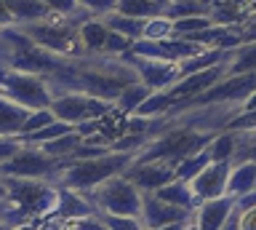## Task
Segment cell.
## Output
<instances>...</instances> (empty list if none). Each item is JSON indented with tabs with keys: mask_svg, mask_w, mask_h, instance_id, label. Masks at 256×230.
<instances>
[{
	"mask_svg": "<svg viewBox=\"0 0 256 230\" xmlns=\"http://www.w3.org/2000/svg\"><path fill=\"white\" fill-rule=\"evenodd\" d=\"M166 17L176 22V19H190V17H208V9L200 0H176L166 9Z\"/></svg>",
	"mask_w": 256,
	"mask_h": 230,
	"instance_id": "83f0119b",
	"label": "cell"
},
{
	"mask_svg": "<svg viewBox=\"0 0 256 230\" xmlns=\"http://www.w3.org/2000/svg\"><path fill=\"white\" fill-rule=\"evenodd\" d=\"M211 163H214V161H211V155H208V150H203V153H198V155L184 158L182 163H176V166H174L176 179H182V182H192V179L198 177V174H203Z\"/></svg>",
	"mask_w": 256,
	"mask_h": 230,
	"instance_id": "484cf974",
	"label": "cell"
},
{
	"mask_svg": "<svg viewBox=\"0 0 256 230\" xmlns=\"http://www.w3.org/2000/svg\"><path fill=\"white\" fill-rule=\"evenodd\" d=\"M80 30V43H83L86 57H104V43H107L110 30L102 19H86Z\"/></svg>",
	"mask_w": 256,
	"mask_h": 230,
	"instance_id": "ac0fdd59",
	"label": "cell"
},
{
	"mask_svg": "<svg viewBox=\"0 0 256 230\" xmlns=\"http://www.w3.org/2000/svg\"><path fill=\"white\" fill-rule=\"evenodd\" d=\"M0 97L11 99L27 110H46L54 102V94L43 75L16 73L8 67H0Z\"/></svg>",
	"mask_w": 256,
	"mask_h": 230,
	"instance_id": "8992f818",
	"label": "cell"
},
{
	"mask_svg": "<svg viewBox=\"0 0 256 230\" xmlns=\"http://www.w3.org/2000/svg\"><path fill=\"white\" fill-rule=\"evenodd\" d=\"M227 75H248L256 73V43H243L240 49L230 54L227 65Z\"/></svg>",
	"mask_w": 256,
	"mask_h": 230,
	"instance_id": "cb8c5ba5",
	"label": "cell"
},
{
	"mask_svg": "<svg viewBox=\"0 0 256 230\" xmlns=\"http://www.w3.org/2000/svg\"><path fill=\"white\" fill-rule=\"evenodd\" d=\"M230 171L232 163H211L203 174H198L195 179L190 182L192 190H195L198 201H214V198L227 195V182H230Z\"/></svg>",
	"mask_w": 256,
	"mask_h": 230,
	"instance_id": "5bb4252c",
	"label": "cell"
},
{
	"mask_svg": "<svg viewBox=\"0 0 256 230\" xmlns=\"http://www.w3.org/2000/svg\"><path fill=\"white\" fill-rule=\"evenodd\" d=\"M240 230H256V209L240 211Z\"/></svg>",
	"mask_w": 256,
	"mask_h": 230,
	"instance_id": "74e56055",
	"label": "cell"
},
{
	"mask_svg": "<svg viewBox=\"0 0 256 230\" xmlns=\"http://www.w3.org/2000/svg\"><path fill=\"white\" fill-rule=\"evenodd\" d=\"M56 121L54 118V113L51 110H32L30 113V118L24 121V126H22V134L19 137H27V134H35V131H40V129H46V126H51Z\"/></svg>",
	"mask_w": 256,
	"mask_h": 230,
	"instance_id": "d6a6232c",
	"label": "cell"
},
{
	"mask_svg": "<svg viewBox=\"0 0 256 230\" xmlns=\"http://www.w3.org/2000/svg\"><path fill=\"white\" fill-rule=\"evenodd\" d=\"M0 201H8V190L3 185V179H0Z\"/></svg>",
	"mask_w": 256,
	"mask_h": 230,
	"instance_id": "f6af8a7d",
	"label": "cell"
},
{
	"mask_svg": "<svg viewBox=\"0 0 256 230\" xmlns=\"http://www.w3.org/2000/svg\"><path fill=\"white\" fill-rule=\"evenodd\" d=\"M160 201H166V203H171V206H179V209H187L195 214L198 211V195H195V190H192L190 182H182V179H174L171 185H166V187H160L158 193H155Z\"/></svg>",
	"mask_w": 256,
	"mask_h": 230,
	"instance_id": "e0dca14e",
	"label": "cell"
},
{
	"mask_svg": "<svg viewBox=\"0 0 256 230\" xmlns=\"http://www.w3.org/2000/svg\"><path fill=\"white\" fill-rule=\"evenodd\" d=\"M238 201L230 195L214 198V201H203L198 206V211L192 214V222H195V230H222L224 222L230 219V214L235 211Z\"/></svg>",
	"mask_w": 256,
	"mask_h": 230,
	"instance_id": "9a60e30c",
	"label": "cell"
},
{
	"mask_svg": "<svg viewBox=\"0 0 256 230\" xmlns=\"http://www.w3.org/2000/svg\"><path fill=\"white\" fill-rule=\"evenodd\" d=\"M240 110H256V91H254L246 102H243V105H240Z\"/></svg>",
	"mask_w": 256,
	"mask_h": 230,
	"instance_id": "ee69618b",
	"label": "cell"
},
{
	"mask_svg": "<svg viewBox=\"0 0 256 230\" xmlns=\"http://www.w3.org/2000/svg\"><path fill=\"white\" fill-rule=\"evenodd\" d=\"M64 225H67V230H107V225H104L99 211L91 214V217H80V219L64 222Z\"/></svg>",
	"mask_w": 256,
	"mask_h": 230,
	"instance_id": "d590c367",
	"label": "cell"
},
{
	"mask_svg": "<svg viewBox=\"0 0 256 230\" xmlns=\"http://www.w3.org/2000/svg\"><path fill=\"white\" fill-rule=\"evenodd\" d=\"M136 161V153H107L99 158H86V161H72L64 166V171L59 174V179L54 185L72 187L80 193H94L99 185H104L112 177H120L131 169V163Z\"/></svg>",
	"mask_w": 256,
	"mask_h": 230,
	"instance_id": "7a4b0ae2",
	"label": "cell"
},
{
	"mask_svg": "<svg viewBox=\"0 0 256 230\" xmlns=\"http://www.w3.org/2000/svg\"><path fill=\"white\" fill-rule=\"evenodd\" d=\"M166 38H174V22L166 14L163 17H155V19H147L142 41H166Z\"/></svg>",
	"mask_w": 256,
	"mask_h": 230,
	"instance_id": "f1b7e54d",
	"label": "cell"
},
{
	"mask_svg": "<svg viewBox=\"0 0 256 230\" xmlns=\"http://www.w3.org/2000/svg\"><path fill=\"white\" fill-rule=\"evenodd\" d=\"M70 131H75V129H72V126H67V123H62V121H54L51 126H46V129H40V131H35V134H27V137H19V139H22V145L43 147V145H48V142L64 137V134H70Z\"/></svg>",
	"mask_w": 256,
	"mask_h": 230,
	"instance_id": "4316f807",
	"label": "cell"
},
{
	"mask_svg": "<svg viewBox=\"0 0 256 230\" xmlns=\"http://www.w3.org/2000/svg\"><path fill=\"white\" fill-rule=\"evenodd\" d=\"M256 190V163L254 161H238L232 163L230 182H227V195L230 198H243Z\"/></svg>",
	"mask_w": 256,
	"mask_h": 230,
	"instance_id": "2e32d148",
	"label": "cell"
},
{
	"mask_svg": "<svg viewBox=\"0 0 256 230\" xmlns=\"http://www.w3.org/2000/svg\"><path fill=\"white\" fill-rule=\"evenodd\" d=\"M238 161L256 163V134H240V147H238V155L232 163H238Z\"/></svg>",
	"mask_w": 256,
	"mask_h": 230,
	"instance_id": "e575fe53",
	"label": "cell"
},
{
	"mask_svg": "<svg viewBox=\"0 0 256 230\" xmlns=\"http://www.w3.org/2000/svg\"><path fill=\"white\" fill-rule=\"evenodd\" d=\"M88 201L99 214H115V217H139L142 214V190L126 174L107 179L94 193H86Z\"/></svg>",
	"mask_w": 256,
	"mask_h": 230,
	"instance_id": "5b68a950",
	"label": "cell"
},
{
	"mask_svg": "<svg viewBox=\"0 0 256 230\" xmlns=\"http://www.w3.org/2000/svg\"><path fill=\"white\" fill-rule=\"evenodd\" d=\"M248 209H256V190L243 195V198H238V211H248Z\"/></svg>",
	"mask_w": 256,
	"mask_h": 230,
	"instance_id": "f35d334b",
	"label": "cell"
},
{
	"mask_svg": "<svg viewBox=\"0 0 256 230\" xmlns=\"http://www.w3.org/2000/svg\"><path fill=\"white\" fill-rule=\"evenodd\" d=\"M32 110L16 105V102L0 97V137H19L24 121L30 118Z\"/></svg>",
	"mask_w": 256,
	"mask_h": 230,
	"instance_id": "d6986e66",
	"label": "cell"
},
{
	"mask_svg": "<svg viewBox=\"0 0 256 230\" xmlns=\"http://www.w3.org/2000/svg\"><path fill=\"white\" fill-rule=\"evenodd\" d=\"M80 11L91 19H104L118 9V0H78Z\"/></svg>",
	"mask_w": 256,
	"mask_h": 230,
	"instance_id": "1f68e13d",
	"label": "cell"
},
{
	"mask_svg": "<svg viewBox=\"0 0 256 230\" xmlns=\"http://www.w3.org/2000/svg\"><path fill=\"white\" fill-rule=\"evenodd\" d=\"M48 110L54 113L56 121L67 123L72 129H78L83 123H91V121H104V118L118 113L115 105H110L104 99H96V97H88V94H59V97H54Z\"/></svg>",
	"mask_w": 256,
	"mask_h": 230,
	"instance_id": "ba28073f",
	"label": "cell"
},
{
	"mask_svg": "<svg viewBox=\"0 0 256 230\" xmlns=\"http://www.w3.org/2000/svg\"><path fill=\"white\" fill-rule=\"evenodd\" d=\"M166 3H168V6H171V3H176V0H166Z\"/></svg>",
	"mask_w": 256,
	"mask_h": 230,
	"instance_id": "7dc6e473",
	"label": "cell"
},
{
	"mask_svg": "<svg viewBox=\"0 0 256 230\" xmlns=\"http://www.w3.org/2000/svg\"><path fill=\"white\" fill-rule=\"evenodd\" d=\"M123 62L136 73V78L150 86L152 91H166L179 81V65L174 62H160V59H142V57H134V54H126Z\"/></svg>",
	"mask_w": 256,
	"mask_h": 230,
	"instance_id": "30bf717a",
	"label": "cell"
},
{
	"mask_svg": "<svg viewBox=\"0 0 256 230\" xmlns=\"http://www.w3.org/2000/svg\"><path fill=\"white\" fill-rule=\"evenodd\" d=\"M195 227V222H176V225H168V227H160V230H192Z\"/></svg>",
	"mask_w": 256,
	"mask_h": 230,
	"instance_id": "7bdbcfd3",
	"label": "cell"
},
{
	"mask_svg": "<svg viewBox=\"0 0 256 230\" xmlns=\"http://www.w3.org/2000/svg\"><path fill=\"white\" fill-rule=\"evenodd\" d=\"M16 27H19V25H16ZM19 30L35 46H40V49L48 51V54H54V57H62V59H80V57H86L83 43H80V30H78V25L72 19H64V17L51 14L46 22L22 25Z\"/></svg>",
	"mask_w": 256,
	"mask_h": 230,
	"instance_id": "3957f363",
	"label": "cell"
},
{
	"mask_svg": "<svg viewBox=\"0 0 256 230\" xmlns=\"http://www.w3.org/2000/svg\"><path fill=\"white\" fill-rule=\"evenodd\" d=\"M107 230H144L139 217H115V214H102Z\"/></svg>",
	"mask_w": 256,
	"mask_h": 230,
	"instance_id": "836d02e7",
	"label": "cell"
},
{
	"mask_svg": "<svg viewBox=\"0 0 256 230\" xmlns=\"http://www.w3.org/2000/svg\"><path fill=\"white\" fill-rule=\"evenodd\" d=\"M64 161L51 158L43 153V147H32V145H22V150L14 158L0 166V177H16V179H46V182H56L59 174L64 171Z\"/></svg>",
	"mask_w": 256,
	"mask_h": 230,
	"instance_id": "52a82bcc",
	"label": "cell"
},
{
	"mask_svg": "<svg viewBox=\"0 0 256 230\" xmlns=\"http://www.w3.org/2000/svg\"><path fill=\"white\" fill-rule=\"evenodd\" d=\"M126 177L136 185V190L142 193H158L160 187L171 185L176 179L174 166L168 163H131V169L126 171Z\"/></svg>",
	"mask_w": 256,
	"mask_h": 230,
	"instance_id": "7c38bea8",
	"label": "cell"
},
{
	"mask_svg": "<svg viewBox=\"0 0 256 230\" xmlns=\"http://www.w3.org/2000/svg\"><path fill=\"white\" fill-rule=\"evenodd\" d=\"M222 230H240V211H238V206H235V211L230 214V219L224 222Z\"/></svg>",
	"mask_w": 256,
	"mask_h": 230,
	"instance_id": "b9f144b4",
	"label": "cell"
},
{
	"mask_svg": "<svg viewBox=\"0 0 256 230\" xmlns=\"http://www.w3.org/2000/svg\"><path fill=\"white\" fill-rule=\"evenodd\" d=\"M22 150V139L19 137H0V166H3L8 158H14Z\"/></svg>",
	"mask_w": 256,
	"mask_h": 230,
	"instance_id": "8d00e7d4",
	"label": "cell"
},
{
	"mask_svg": "<svg viewBox=\"0 0 256 230\" xmlns=\"http://www.w3.org/2000/svg\"><path fill=\"white\" fill-rule=\"evenodd\" d=\"M8 11H11L14 25H35V22H46L51 11L46 9L40 0H6Z\"/></svg>",
	"mask_w": 256,
	"mask_h": 230,
	"instance_id": "ffe728a7",
	"label": "cell"
},
{
	"mask_svg": "<svg viewBox=\"0 0 256 230\" xmlns=\"http://www.w3.org/2000/svg\"><path fill=\"white\" fill-rule=\"evenodd\" d=\"M238 147H240V134L222 131V134H216L214 142L206 150H208V155H211L214 163H232L238 155Z\"/></svg>",
	"mask_w": 256,
	"mask_h": 230,
	"instance_id": "7402d4cb",
	"label": "cell"
},
{
	"mask_svg": "<svg viewBox=\"0 0 256 230\" xmlns=\"http://www.w3.org/2000/svg\"><path fill=\"white\" fill-rule=\"evenodd\" d=\"M243 43H256V19L243 25Z\"/></svg>",
	"mask_w": 256,
	"mask_h": 230,
	"instance_id": "ab89813d",
	"label": "cell"
},
{
	"mask_svg": "<svg viewBox=\"0 0 256 230\" xmlns=\"http://www.w3.org/2000/svg\"><path fill=\"white\" fill-rule=\"evenodd\" d=\"M3 27H14V19H11V11H8L6 0H0V30Z\"/></svg>",
	"mask_w": 256,
	"mask_h": 230,
	"instance_id": "60d3db41",
	"label": "cell"
},
{
	"mask_svg": "<svg viewBox=\"0 0 256 230\" xmlns=\"http://www.w3.org/2000/svg\"><path fill=\"white\" fill-rule=\"evenodd\" d=\"M118 14H123V17H131V19H155V17H163L166 9L158 3H152V0H118Z\"/></svg>",
	"mask_w": 256,
	"mask_h": 230,
	"instance_id": "d4e9b609",
	"label": "cell"
},
{
	"mask_svg": "<svg viewBox=\"0 0 256 230\" xmlns=\"http://www.w3.org/2000/svg\"><path fill=\"white\" fill-rule=\"evenodd\" d=\"M152 94H155V91H152L150 86H144L142 81H136V83H131V86H126V89H123V94H120L118 102H115V110L128 118V115H134L136 110H139L144 102L152 97Z\"/></svg>",
	"mask_w": 256,
	"mask_h": 230,
	"instance_id": "44dd1931",
	"label": "cell"
},
{
	"mask_svg": "<svg viewBox=\"0 0 256 230\" xmlns=\"http://www.w3.org/2000/svg\"><path fill=\"white\" fill-rule=\"evenodd\" d=\"M206 51L200 49L198 43H190L184 38H166V41H139L134 43L131 54L142 59H160V62H174V65H182V62L192 59L195 54Z\"/></svg>",
	"mask_w": 256,
	"mask_h": 230,
	"instance_id": "9c48e42d",
	"label": "cell"
},
{
	"mask_svg": "<svg viewBox=\"0 0 256 230\" xmlns=\"http://www.w3.org/2000/svg\"><path fill=\"white\" fill-rule=\"evenodd\" d=\"M214 27V22L208 17H190V19H176L174 22V38H190L195 33H203V30Z\"/></svg>",
	"mask_w": 256,
	"mask_h": 230,
	"instance_id": "f546056e",
	"label": "cell"
},
{
	"mask_svg": "<svg viewBox=\"0 0 256 230\" xmlns=\"http://www.w3.org/2000/svg\"><path fill=\"white\" fill-rule=\"evenodd\" d=\"M102 22L107 25L110 33L126 35L128 41H134V43H139L142 38H144V25H147V22H142V19H131V17H123V14H118V11H112L110 17H104Z\"/></svg>",
	"mask_w": 256,
	"mask_h": 230,
	"instance_id": "603a6c76",
	"label": "cell"
},
{
	"mask_svg": "<svg viewBox=\"0 0 256 230\" xmlns=\"http://www.w3.org/2000/svg\"><path fill=\"white\" fill-rule=\"evenodd\" d=\"M8 190V201L16 203L30 219L43 222L56 209V185L46 179H16L0 177Z\"/></svg>",
	"mask_w": 256,
	"mask_h": 230,
	"instance_id": "277c9868",
	"label": "cell"
},
{
	"mask_svg": "<svg viewBox=\"0 0 256 230\" xmlns=\"http://www.w3.org/2000/svg\"><path fill=\"white\" fill-rule=\"evenodd\" d=\"M192 230H195V227H192Z\"/></svg>",
	"mask_w": 256,
	"mask_h": 230,
	"instance_id": "c3c4849f",
	"label": "cell"
},
{
	"mask_svg": "<svg viewBox=\"0 0 256 230\" xmlns=\"http://www.w3.org/2000/svg\"><path fill=\"white\" fill-rule=\"evenodd\" d=\"M139 219H142L144 230H160V227L176 225V222H190L192 211L160 201L155 193H142V214H139Z\"/></svg>",
	"mask_w": 256,
	"mask_h": 230,
	"instance_id": "8fae6325",
	"label": "cell"
},
{
	"mask_svg": "<svg viewBox=\"0 0 256 230\" xmlns=\"http://www.w3.org/2000/svg\"><path fill=\"white\" fill-rule=\"evenodd\" d=\"M139 78L123 59L112 57H80L64 59L51 75H46V83L54 97L59 94H88V97L104 99L115 105L126 86L136 83Z\"/></svg>",
	"mask_w": 256,
	"mask_h": 230,
	"instance_id": "6da1fadb",
	"label": "cell"
},
{
	"mask_svg": "<svg viewBox=\"0 0 256 230\" xmlns=\"http://www.w3.org/2000/svg\"><path fill=\"white\" fill-rule=\"evenodd\" d=\"M0 230H8V227H6V222H3V219H0Z\"/></svg>",
	"mask_w": 256,
	"mask_h": 230,
	"instance_id": "bcb514c9",
	"label": "cell"
},
{
	"mask_svg": "<svg viewBox=\"0 0 256 230\" xmlns=\"http://www.w3.org/2000/svg\"><path fill=\"white\" fill-rule=\"evenodd\" d=\"M91 214H96V209H94V203L88 201L86 193L56 185V209L51 211L48 219L72 222V219H80V217H91Z\"/></svg>",
	"mask_w": 256,
	"mask_h": 230,
	"instance_id": "4fadbf2b",
	"label": "cell"
},
{
	"mask_svg": "<svg viewBox=\"0 0 256 230\" xmlns=\"http://www.w3.org/2000/svg\"><path fill=\"white\" fill-rule=\"evenodd\" d=\"M224 131H232V134H256V110H240L238 115L230 118V123L224 126Z\"/></svg>",
	"mask_w": 256,
	"mask_h": 230,
	"instance_id": "4dcf8cb0",
	"label": "cell"
}]
</instances>
